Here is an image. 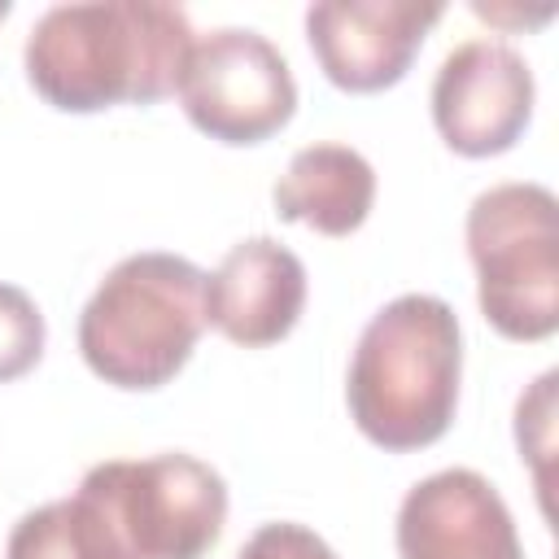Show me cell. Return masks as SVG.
I'll return each mask as SVG.
<instances>
[{"mask_svg":"<svg viewBox=\"0 0 559 559\" xmlns=\"http://www.w3.org/2000/svg\"><path fill=\"white\" fill-rule=\"evenodd\" d=\"M192 22L162 0H83L35 17L22 66L26 83L61 114L157 105L175 92L192 48Z\"/></svg>","mask_w":559,"mask_h":559,"instance_id":"6da1fadb","label":"cell"},{"mask_svg":"<svg viewBox=\"0 0 559 559\" xmlns=\"http://www.w3.org/2000/svg\"><path fill=\"white\" fill-rule=\"evenodd\" d=\"M61 515L79 559H205L227 524V480L183 450L105 459Z\"/></svg>","mask_w":559,"mask_h":559,"instance_id":"7a4b0ae2","label":"cell"},{"mask_svg":"<svg viewBox=\"0 0 559 559\" xmlns=\"http://www.w3.org/2000/svg\"><path fill=\"white\" fill-rule=\"evenodd\" d=\"M463 328L432 293H402L358 332L345 402L354 428L389 450L411 454L441 441L459 411Z\"/></svg>","mask_w":559,"mask_h":559,"instance_id":"3957f363","label":"cell"},{"mask_svg":"<svg viewBox=\"0 0 559 559\" xmlns=\"http://www.w3.org/2000/svg\"><path fill=\"white\" fill-rule=\"evenodd\" d=\"M205 332V271L179 253L144 249L109 266L79 314L87 371L127 393L170 384Z\"/></svg>","mask_w":559,"mask_h":559,"instance_id":"277c9868","label":"cell"},{"mask_svg":"<svg viewBox=\"0 0 559 559\" xmlns=\"http://www.w3.org/2000/svg\"><path fill=\"white\" fill-rule=\"evenodd\" d=\"M467 258L485 323L507 341L559 332V201L546 183H493L467 205Z\"/></svg>","mask_w":559,"mask_h":559,"instance_id":"5b68a950","label":"cell"},{"mask_svg":"<svg viewBox=\"0 0 559 559\" xmlns=\"http://www.w3.org/2000/svg\"><path fill=\"white\" fill-rule=\"evenodd\" d=\"M175 96L201 135L231 148L271 140L297 114V83L284 52L245 26H218L192 39Z\"/></svg>","mask_w":559,"mask_h":559,"instance_id":"8992f818","label":"cell"},{"mask_svg":"<svg viewBox=\"0 0 559 559\" xmlns=\"http://www.w3.org/2000/svg\"><path fill=\"white\" fill-rule=\"evenodd\" d=\"M537 83L502 39H467L445 52L432 79V127L459 157H498L533 122Z\"/></svg>","mask_w":559,"mask_h":559,"instance_id":"52a82bcc","label":"cell"},{"mask_svg":"<svg viewBox=\"0 0 559 559\" xmlns=\"http://www.w3.org/2000/svg\"><path fill=\"white\" fill-rule=\"evenodd\" d=\"M441 17V4L419 0H319L306 9V44L332 87L371 96L406 79Z\"/></svg>","mask_w":559,"mask_h":559,"instance_id":"ba28073f","label":"cell"},{"mask_svg":"<svg viewBox=\"0 0 559 559\" xmlns=\"http://www.w3.org/2000/svg\"><path fill=\"white\" fill-rule=\"evenodd\" d=\"M402 559H524L511 507L472 467L415 480L397 507Z\"/></svg>","mask_w":559,"mask_h":559,"instance_id":"9c48e42d","label":"cell"},{"mask_svg":"<svg viewBox=\"0 0 559 559\" xmlns=\"http://www.w3.org/2000/svg\"><path fill=\"white\" fill-rule=\"evenodd\" d=\"M301 310L306 266L288 245L271 236L231 245L205 275V328L223 332L231 345L266 349L297 328Z\"/></svg>","mask_w":559,"mask_h":559,"instance_id":"30bf717a","label":"cell"},{"mask_svg":"<svg viewBox=\"0 0 559 559\" xmlns=\"http://www.w3.org/2000/svg\"><path fill=\"white\" fill-rule=\"evenodd\" d=\"M284 223H306L319 236H349L376 205V170L349 144H306L271 188Z\"/></svg>","mask_w":559,"mask_h":559,"instance_id":"8fae6325","label":"cell"},{"mask_svg":"<svg viewBox=\"0 0 559 559\" xmlns=\"http://www.w3.org/2000/svg\"><path fill=\"white\" fill-rule=\"evenodd\" d=\"M44 341L48 328L31 293L0 280V384L26 376L44 358Z\"/></svg>","mask_w":559,"mask_h":559,"instance_id":"7c38bea8","label":"cell"},{"mask_svg":"<svg viewBox=\"0 0 559 559\" xmlns=\"http://www.w3.org/2000/svg\"><path fill=\"white\" fill-rule=\"evenodd\" d=\"M236 559H336V550L306 524H293V520H275V524H262L240 550Z\"/></svg>","mask_w":559,"mask_h":559,"instance_id":"4fadbf2b","label":"cell"},{"mask_svg":"<svg viewBox=\"0 0 559 559\" xmlns=\"http://www.w3.org/2000/svg\"><path fill=\"white\" fill-rule=\"evenodd\" d=\"M4 17H9V0H0V22H4Z\"/></svg>","mask_w":559,"mask_h":559,"instance_id":"5bb4252c","label":"cell"}]
</instances>
